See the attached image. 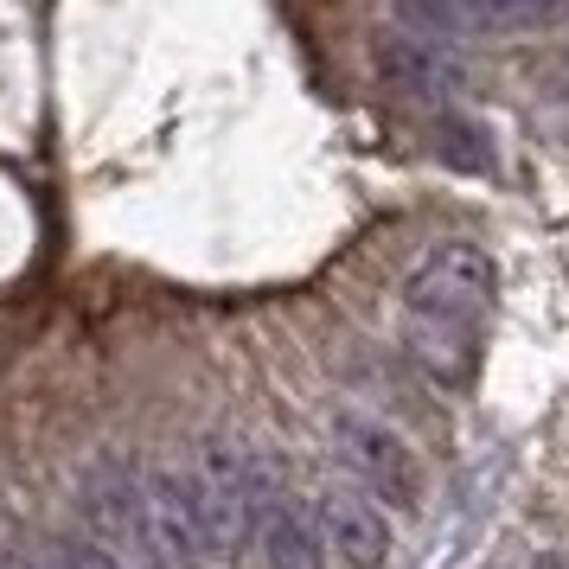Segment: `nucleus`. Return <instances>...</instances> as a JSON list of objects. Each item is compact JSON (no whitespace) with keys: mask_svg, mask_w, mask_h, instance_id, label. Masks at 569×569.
<instances>
[{"mask_svg":"<svg viewBox=\"0 0 569 569\" xmlns=\"http://www.w3.org/2000/svg\"><path fill=\"white\" fill-rule=\"evenodd\" d=\"M46 569H122L116 563V557H109V550H97V543H58L52 557H46Z\"/></svg>","mask_w":569,"mask_h":569,"instance_id":"10","label":"nucleus"},{"mask_svg":"<svg viewBox=\"0 0 569 569\" xmlns=\"http://www.w3.org/2000/svg\"><path fill=\"white\" fill-rule=\"evenodd\" d=\"M339 455L346 467L365 480L371 499H385L390 512H416L422 506V467H416V448L390 422L378 416H339Z\"/></svg>","mask_w":569,"mask_h":569,"instance_id":"4","label":"nucleus"},{"mask_svg":"<svg viewBox=\"0 0 569 569\" xmlns=\"http://www.w3.org/2000/svg\"><path fill=\"white\" fill-rule=\"evenodd\" d=\"M262 563L269 569H333L320 512L301 506V499H276V512L262 525Z\"/></svg>","mask_w":569,"mask_h":569,"instance_id":"8","label":"nucleus"},{"mask_svg":"<svg viewBox=\"0 0 569 569\" xmlns=\"http://www.w3.org/2000/svg\"><path fill=\"white\" fill-rule=\"evenodd\" d=\"M378 83H385V90H397L403 103L441 109V103H455V90H461V71H455V58L441 52L436 39L385 32V39H378Z\"/></svg>","mask_w":569,"mask_h":569,"instance_id":"5","label":"nucleus"},{"mask_svg":"<svg viewBox=\"0 0 569 569\" xmlns=\"http://www.w3.org/2000/svg\"><path fill=\"white\" fill-rule=\"evenodd\" d=\"M320 531H327L333 563H346V569H385L390 531H385V518L371 512L365 499H352V492H333V499L320 506Z\"/></svg>","mask_w":569,"mask_h":569,"instance_id":"7","label":"nucleus"},{"mask_svg":"<svg viewBox=\"0 0 569 569\" xmlns=\"http://www.w3.org/2000/svg\"><path fill=\"white\" fill-rule=\"evenodd\" d=\"M148 531H154L160 569H206L211 543H206V525L192 512V492H186L180 473L148 480Z\"/></svg>","mask_w":569,"mask_h":569,"instance_id":"6","label":"nucleus"},{"mask_svg":"<svg viewBox=\"0 0 569 569\" xmlns=\"http://www.w3.org/2000/svg\"><path fill=\"white\" fill-rule=\"evenodd\" d=\"M473 27L550 32V27H569V0H473Z\"/></svg>","mask_w":569,"mask_h":569,"instance_id":"9","label":"nucleus"},{"mask_svg":"<svg viewBox=\"0 0 569 569\" xmlns=\"http://www.w3.org/2000/svg\"><path fill=\"white\" fill-rule=\"evenodd\" d=\"M83 512V543L109 550L122 569H160L154 531H148V480L129 467H103L78 499Z\"/></svg>","mask_w":569,"mask_h":569,"instance_id":"3","label":"nucleus"},{"mask_svg":"<svg viewBox=\"0 0 569 569\" xmlns=\"http://www.w3.org/2000/svg\"><path fill=\"white\" fill-rule=\"evenodd\" d=\"M192 492V512L206 525L211 557H231L237 543L262 525V506H269V473H262L250 455H231V448H206L199 473L186 480Z\"/></svg>","mask_w":569,"mask_h":569,"instance_id":"2","label":"nucleus"},{"mask_svg":"<svg viewBox=\"0 0 569 569\" xmlns=\"http://www.w3.org/2000/svg\"><path fill=\"white\" fill-rule=\"evenodd\" d=\"M492 295H499V276H492V257L480 243H436L410 269V282H403V339H410V359L436 385L448 390L473 385Z\"/></svg>","mask_w":569,"mask_h":569,"instance_id":"1","label":"nucleus"}]
</instances>
